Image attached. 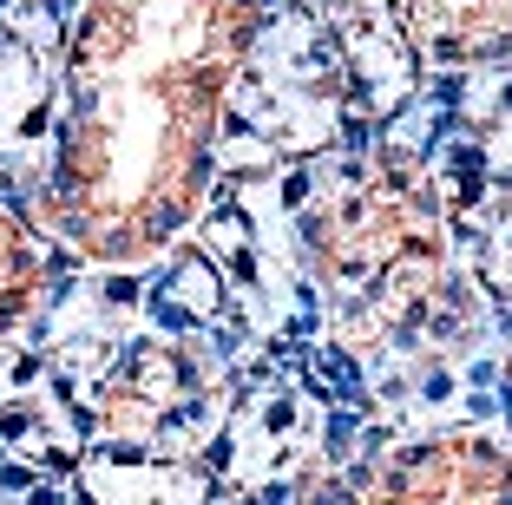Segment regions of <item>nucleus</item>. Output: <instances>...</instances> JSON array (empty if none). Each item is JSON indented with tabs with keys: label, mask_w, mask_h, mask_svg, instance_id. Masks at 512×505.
Returning <instances> with one entry per match:
<instances>
[{
	"label": "nucleus",
	"mask_w": 512,
	"mask_h": 505,
	"mask_svg": "<svg viewBox=\"0 0 512 505\" xmlns=\"http://www.w3.org/2000/svg\"><path fill=\"white\" fill-rule=\"evenodd\" d=\"M270 27L263 0H86L40 230L106 269L158 263L204 217L224 105Z\"/></svg>",
	"instance_id": "1"
},
{
	"label": "nucleus",
	"mask_w": 512,
	"mask_h": 505,
	"mask_svg": "<svg viewBox=\"0 0 512 505\" xmlns=\"http://www.w3.org/2000/svg\"><path fill=\"white\" fill-rule=\"evenodd\" d=\"M302 256L355 355H414L453 289L440 197L401 164H355L322 184L302 210Z\"/></svg>",
	"instance_id": "2"
},
{
	"label": "nucleus",
	"mask_w": 512,
	"mask_h": 505,
	"mask_svg": "<svg viewBox=\"0 0 512 505\" xmlns=\"http://www.w3.org/2000/svg\"><path fill=\"white\" fill-rule=\"evenodd\" d=\"M224 414V361L191 335L125 342L99 381V433L145 453H191L217 433Z\"/></svg>",
	"instance_id": "3"
},
{
	"label": "nucleus",
	"mask_w": 512,
	"mask_h": 505,
	"mask_svg": "<svg viewBox=\"0 0 512 505\" xmlns=\"http://www.w3.org/2000/svg\"><path fill=\"white\" fill-rule=\"evenodd\" d=\"M348 505H512V446L493 433H427L368 466Z\"/></svg>",
	"instance_id": "4"
},
{
	"label": "nucleus",
	"mask_w": 512,
	"mask_h": 505,
	"mask_svg": "<svg viewBox=\"0 0 512 505\" xmlns=\"http://www.w3.org/2000/svg\"><path fill=\"white\" fill-rule=\"evenodd\" d=\"M388 20L427 66L512 60V0H388Z\"/></svg>",
	"instance_id": "5"
},
{
	"label": "nucleus",
	"mask_w": 512,
	"mask_h": 505,
	"mask_svg": "<svg viewBox=\"0 0 512 505\" xmlns=\"http://www.w3.org/2000/svg\"><path fill=\"white\" fill-rule=\"evenodd\" d=\"M46 296V250L14 210L0 204V342L40 309Z\"/></svg>",
	"instance_id": "6"
}]
</instances>
